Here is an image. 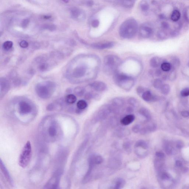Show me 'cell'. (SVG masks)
<instances>
[{"label":"cell","mask_w":189,"mask_h":189,"mask_svg":"<svg viewBox=\"0 0 189 189\" xmlns=\"http://www.w3.org/2000/svg\"><path fill=\"white\" fill-rule=\"evenodd\" d=\"M39 130L43 139L49 143L59 141L63 135L62 125L54 117L47 116L44 118L40 123Z\"/></svg>","instance_id":"cell-1"},{"label":"cell","mask_w":189,"mask_h":189,"mask_svg":"<svg viewBox=\"0 0 189 189\" xmlns=\"http://www.w3.org/2000/svg\"><path fill=\"white\" fill-rule=\"evenodd\" d=\"M12 108L15 117L24 123L31 121L37 113L35 105L27 99L20 98L16 100L14 102Z\"/></svg>","instance_id":"cell-2"},{"label":"cell","mask_w":189,"mask_h":189,"mask_svg":"<svg viewBox=\"0 0 189 189\" xmlns=\"http://www.w3.org/2000/svg\"><path fill=\"white\" fill-rule=\"evenodd\" d=\"M138 25L134 19H127L122 23L119 28V34L123 38H132L136 35L138 30Z\"/></svg>","instance_id":"cell-3"},{"label":"cell","mask_w":189,"mask_h":189,"mask_svg":"<svg viewBox=\"0 0 189 189\" xmlns=\"http://www.w3.org/2000/svg\"><path fill=\"white\" fill-rule=\"evenodd\" d=\"M56 86L51 81H45L38 83L36 86L35 91L37 95L43 99H48L52 96Z\"/></svg>","instance_id":"cell-4"},{"label":"cell","mask_w":189,"mask_h":189,"mask_svg":"<svg viewBox=\"0 0 189 189\" xmlns=\"http://www.w3.org/2000/svg\"><path fill=\"white\" fill-rule=\"evenodd\" d=\"M113 80L118 85L126 91L131 89L134 84V80L133 78L122 73H117L115 74Z\"/></svg>","instance_id":"cell-5"},{"label":"cell","mask_w":189,"mask_h":189,"mask_svg":"<svg viewBox=\"0 0 189 189\" xmlns=\"http://www.w3.org/2000/svg\"><path fill=\"white\" fill-rule=\"evenodd\" d=\"M32 156L31 143L27 141L25 144L19 157V165L22 168H25L29 165Z\"/></svg>","instance_id":"cell-6"},{"label":"cell","mask_w":189,"mask_h":189,"mask_svg":"<svg viewBox=\"0 0 189 189\" xmlns=\"http://www.w3.org/2000/svg\"><path fill=\"white\" fill-rule=\"evenodd\" d=\"M120 62V59L116 55H107L104 59V71L108 74L114 73L119 66Z\"/></svg>","instance_id":"cell-7"},{"label":"cell","mask_w":189,"mask_h":189,"mask_svg":"<svg viewBox=\"0 0 189 189\" xmlns=\"http://www.w3.org/2000/svg\"><path fill=\"white\" fill-rule=\"evenodd\" d=\"M62 171L57 170L47 181L43 189H60Z\"/></svg>","instance_id":"cell-8"},{"label":"cell","mask_w":189,"mask_h":189,"mask_svg":"<svg viewBox=\"0 0 189 189\" xmlns=\"http://www.w3.org/2000/svg\"><path fill=\"white\" fill-rule=\"evenodd\" d=\"M158 176L162 187L164 189L172 188L174 184V181L170 174L164 169L158 173Z\"/></svg>","instance_id":"cell-9"},{"label":"cell","mask_w":189,"mask_h":189,"mask_svg":"<svg viewBox=\"0 0 189 189\" xmlns=\"http://www.w3.org/2000/svg\"><path fill=\"white\" fill-rule=\"evenodd\" d=\"M113 111L112 107L109 105L103 106L97 112L95 116V120L100 121L104 120Z\"/></svg>","instance_id":"cell-10"},{"label":"cell","mask_w":189,"mask_h":189,"mask_svg":"<svg viewBox=\"0 0 189 189\" xmlns=\"http://www.w3.org/2000/svg\"><path fill=\"white\" fill-rule=\"evenodd\" d=\"M155 165L158 173L164 169L165 155L163 153L158 151L155 153Z\"/></svg>","instance_id":"cell-11"},{"label":"cell","mask_w":189,"mask_h":189,"mask_svg":"<svg viewBox=\"0 0 189 189\" xmlns=\"http://www.w3.org/2000/svg\"><path fill=\"white\" fill-rule=\"evenodd\" d=\"M88 68L87 65H80L75 68L74 70L72 76L76 78H80L85 76Z\"/></svg>","instance_id":"cell-12"},{"label":"cell","mask_w":189,"mask_h":189,"mask_svg":"<svg viewBox=\"0 0 189 189\" xmlns=\"http://www.w3.org/2000/svg\"><path fill=\"white\" fill-rule=\"evenodd\" d=\"M10 88V84L9 80L4 78H1V91H0L1 99L3 98L7 93H8Z\"/></svg>","instance_id":"cell-13"},{"label":"cell","mask_w":189,"mask_h":189,"mask_svg":"<svg viewBox=\"0 0 189 189\" xmlns=\"http://www.w3.org/2000/svg\"><path fill=\"white\" fill-rule=\"evenodd\" d=\"M71 15L72 18L76 20H82L85 17L84 11L80 8L74 7L71 10Z\"/></svg>","instance_id":"cell-14"},{"label":"cell","mask_w":189,"mask_h":189,"mask_svg":"<svg viewBox=\"0 0 189 189\" xmlns=\"http://www.w3.org/2000/svg\"><path fill=\"white\" fill-rule=\"evenodd\" d=\"M139 32L140 36L143 38H149L152 36L153 30L150 26L144 25L140 28Z\"/></svg>","instance_id":"cell-15"},{"label":"cell","mask_w":189,"mask_h":189,"mask_svg":"<svg viewBox=\"0 0 189 189\" xmlns=\"http://www.w3.org/2000/svg\"><path fill=\"white\" fill-rule=\"evenodd\" d=\"M0 165H1V170L2 171L3 173L4 174V176H5L6 179L8 181L9 184L12 186L13 185V181L11 175L10 174L9 172L8 169L6 167L5 164L2 162V160H1V162H0Z\"/></svg>","instance_id":"cell-16"},{"label":"cell","mask_w":189,"mask_h":189,"mask_svg":"<svg viewBox=\"0 0 189 189\" xmlns=\"http://www.w3.org/2000/svg\"><path fill=\"white\" fill-rule=\"evenodd\" d=\"M90 86L95 91L98 92L104 91L107 88V86L105 83L99 81L93 82L90 84Z\"/></svg>","instance_id":"cell-17"},{"label":"cell","mask_w":189,"mask_h":189,"mask_svg":"<svg viewBox=\"0 0 189 189\" xmlns=\"http://www.w3.org/2000/svg\"><path fill=\"white\" fill-rule=\"evenodd\" d=\"M115 43L113 42L97 43L92 44L91 47L95 49L103 50L108 49L113 47Z\"/></svg>","instance_id":"cell-18"},{"label":"cell","mask_w":189,"mask_h":189,"mask_svg":"<svg viewBox=\"0 0 189 189\" xmlns=\"http://www.w3.org/2000/svg\"><path fill=\"white\" fill-rule=\"evenodd\" d=\"M141 96L143 99L147 102H155L158 99L156 96L153 95L149 91H144Z\"/></svg>","instance_id":"cell-19"},{"label":"cell","mask_w":189,"mask_h":189,"mask_svg":"<svg viewBox=\"0 0 189 189\" xmlns=\"http://www.w3.org/2000/svg\"><path fill=\"white\" fill-rule=\"evenodd\" d=\"M102 157L99 155H91L89 159V163L90 166H92L94 164H99L103 162Z\"/></svg>","instance_id":"cell-20"},{"label":"cell","mask_w":189,"mask_h":189,"mask_svg":"<svg viewBox=\"0 0 189 189\" xmlns=\"http://www.w3.org/2000/svg\"><path fill=\"white\" fill-rule=\"evenodd\" d=\"M135 119V116L132 114L127 115L121 119L120 121L121 123L125 126L128 125L134 121Z\"/></svg>","instance_id":"cell-21"},{"label":"cell","mask_w":189,"mask_h":189,"mask_svg":"<svg viewBox=\"0 0 189 189\" xmlns=\"http://www.w3.org/2000/svg\"><path fill=\"white\" fill-rule=\"evenodd\" d=\"M155 129H156V127L155 125L153 124L148 125L142 128H141L140 133L141 134H145L148 133L155 131Z\"/></svg>","instance_id":"cell-22"},{"label":"cell","mask_w":189,"mask_h":189,"mask_svg":"<svg viewBox=\"0 0 189 189\" xmlns=\"http://www.w3.org/2000/svg\"><path fill=\"white\" fill-rule=\"evenodd\" d=\"M139 113L144 116L147 120H149L151 118L150 113L148 109L145 108H141L139 110Z\"/></svg>","instance_id":"cell-23"},{"label":"cell","mask_w":189,"mask_h":189,"mask_svg":"<svg viewBox=\"0 0 189 189\" xmlns=\"http://www.w3.org/2000/svg\"><path fill=\"white\" fill-rule=\"evenodd\" d=\"M77 98L73 94H69L66 95L65 98V102L69 104H73L76 102Z\"/></svg>","instance_id":"cell-24"},{"label":"cell","mask_w":189,"mask_h":189,"mask_svg":"<svg viewBox=\"0 0 189 189\" xmlns=\"http://www.w3.org/2000/svg\"><path fill=\"white\" fill-rule=\"evenodd\" d=\"M125 181L123 179L119 178L115 182V185L112 186L110 189H120L124 186Z\"/></svg>","instance_id":"cell-25"},{"label":"cell","mask_w":189,"mask_h":189,"mask_svg":"<svg viewBox=\"0 0 189 189\" xmlns=\"http://www.w3.org/2000/svg\"><path fill=\"white\" fill-rule=\"evenodd\" d=\"M160 63V59L158 57H153L150 61V64L151 67L155 68L158 67Z\"/></svg>","instance_id":"cell-26"},{"label":"cell","mask_w":189,"mask_h":189,"mask_svg":"<svg viewBox=\"0 0 189 189\" xmlns=\"http://www.w3.org/2000/svg\"><path fill=\"white\" fill-rule=\"evenodd\" d=\"M112 105L116 107H120L124 104V101L121 98H116L113 99L112 101Z\"/></svg>","instance_id":"cell-27"},{"label":"cell","mask_w":189,"mask_h":189,"mask_svg":"<svg viewBox=\"0 0 189 189\" xmlns=\"http://www.w3.org/2000/svg\"><path fill=\"white\" fill-rule=\"evenodd\" d=\"M135 148L136 147H140L144 149H147L148 148V145L146 142L144 140H139L136 143L135 145Z\"/></svg>","instance_id":"cell-28"},{"label":"cell","mask_w":189,"mask_h":189,"mask_svg":"<svg viewBox=\"0 0 189 189\" xmlns=\"http://www.w3.org/2000/svg\"><path fill=\"white\" fill-rule=\"evenodd\" d=\"M118 2L125 7L130 8L134 6L135 1H118Z\"/></svg>","instance_id":"cell-29"},{"label":"cell","mask_w":189,"mask_h":189,"mask_svg":"<svg viewBox=\"0 0 189 189\" xmlns=\"http://www.w3.org/2000/svg\"><path fill=\"white\" fill-rule=\"evenodd\" d=\"M181 13L180 12L177 10H175L173 11L171 15V19L173 22H176L180 19Z\"/></svg>","instance_id":"cell-30"},{"label":"cell","mask_w":189,"mask_h":189,"mask_svg":"<svg viewBox=\"0 0 189 189\" xmlns=\"http://www.w3.org/2000/svg\"><path fill=\"white\" fill-rule=\"evenodd\" d=\"M76 106H77L78 109L82 111L87 108L88 104L85 100H80L77 102Z\"/></svg>","instance_id":"cell-31"},{"label":"cell","mask_w":189,"mask_h":189,"mask_svg":"<svg viewBox=\"0 0 189 189\" xmlns=\"http://www.w3.org/2000/svg\"><path fill=\"white\" fill-rule=\"evenodd\" d=\"M85 89L81 86L76 87L74 90L75 94L79 97L82 96L85 92Z\"/></svg>","instance_id":"cell-32"},{"label":"cell","mask_w":189,"mask_h":189,"mask_svg":"<svg viewBox=\"0 0 189 189\" xmlns=\"http://www.w3.org/2000/svg\"><path fill=\"white\" fill-rule=\"evenodd\" d=\"M141 10L144 12H146L149 9V5L145 1H141L140 4Z\"/></svg>","instance_id":"cell-33"},{"label":"cell","mask_w":189,"mask_h":189,"mask_svg":"<svg viewBox=\"0 0 189 189\" xmlns=\"http://www.w3.org/2000/svg\"><path fill=\"white\" fill-rule=\"evenodd\" d=\"M13 43L12 41H5L3 44V47L5 50L8 51L12 48Z\"/></svg>","instance_id":"cell-34"},{"label":"cell","mask_w":189,"mask_h":189,"mask_svg":"<svg viewBox=\"0 0 189 189\" xmlns=\"http://www.w3.org/2000/svg\"><path fill=\"white\" fill-rule=\"evenodd\" d=\"M161 69L164 71L168 72L171 69L172 65L169 62H164L161 65Z\"/></svg>","instance_id":"cell-35"},{"label":"cell","mask_w":189,"mask_h":189,"mask_svg":"<svg viewBox=\"0 0 189 189\" xmlns=\"http://www.w3.org/2000/svg\"><path fill=\"white\" fill-rule=\"evenodd\" d=\"M162 94L166 95L169 94L170 91V86L168 84L163 85L161 89Z\"/></svg>","instance_id":"cell-36"},{"label":"cell","mask_w":189,"mask_h":189,"mask_svg":"<svg viewBox=\"0 0 189 189\" xmlns=\"http://www.w3.org/2000/svg\"><path fill=\"white\" fill-rule=\"evenodd\" d=\"M163 85L162 84V80L160 79H157L154 80L153 82V86L156 89H161Z\"/></svg>","instance_id":"cell-37"},{"label":"cell","mask_w":189,"mask_h":189,"mask_svg":"<svg viewBox=\"0 0 189 189\" xmlns=\"http://www.w3.org/2000/svg\"><path fill=\"white\" fill-rule=\"evenodd\" d=\"M176 166L178 169H181L183 172H186L187 169L183 166V164L181 161L177 160L176 162Z\"/></svg>","instance_id":"cell-38"},{"label":"cell","mask_w":189,"mask_h":189,"mask_svg":"<svg viewBox=\"0 0 189 189\" xmlns=\"http://www.w3.org/2000/svg\"><path fill=\"white\" fill-rule=\"evenodd\" d=\"M49 66L48 64L45 62H43L40 64L38 66V69L41 71H45L48 69Z\"/></svg>","instance_id":"cell-39"},{"label":"cell","mask_w":189,"mask_h":189,"mask_svg":"<svg viewBox=\"0 0 189 189\" xmlns=\"http://www.w3.org/2000/svg\"><path fill=\"white\" fill-rule=\"evenodd\" d=\"M43 29H47L48 30H49L50 31H54L56 29V26L54 24H44L43 26Z\"/></svg>","instance_id":"cell-40"},{"label":"cell","mask_w":189,"mask_h":189,"mask_svg":"<svg viewBox=\"0 0 189 189\" xmlns=\"http://www.w3.org/2000/svg\"><path fill=\"white\" fill-rule=\"evenodd\" d=\"M172 66L175 68L174 69L180 66V61L177 58H174L172 61Z\"/></svg>","instance_id":"cell-41"},{"label":"cell","mask_w":189,"mask_h":189,"mask_svg":"<svg viewBox=\"0 0 189 189\" xmlns=\"http://www.w3.org/2000/svg\"><path fill=\"white\" fill-rule=\"evenodd\" d=\"M128 102L130 105L133 106H137L138 105L137 100L135 98H133V97H131V98H129V99L128 100Z\"/></svg>","instance_id":"cell-42"},{"label":"cell","mask_w":189,"mask_h":189,"mask_svg":"<svg viewBox=\"0 0 189 189\" xmlns=\"http://www.w3.org/2000/svg\"><path fill=\"white\" fill-rule=\"evenodd\" d=\"M157 36L160 39H164L167 36V35L165 32L163 31H159L158 32Z\"/></svg>","instance_id":"cell-43"},{"label":"cell","mask_w":189,"mask_h":189,"mask_svg":"<svg viewBox=\"0 0 189 189\" xmlns=\"http://www.w3.org/2000/svg\"><path fill=\"white\" fill-rule=\"evenodd\" d=\"M181 94L183 97H188L189 96V88H186L182 90Z\"/></svg>","instance_id":"cell-44"},{"label":"cell","mask_w":189,"mask_h":189,"mask_svg":"<svg viewBox=\"0 0 189 189\" xmlns=\"http://www.w3.org/2000/svg\"><path fill=\"white\" fill-rule=\"evenodd\" d=\"M141 129V127H140L139 125H134L133 126L132 128V131L133 132L135 133H138L140 132Z\"/></svg>","instance_id":"cell-45"},{"label":"cell","mask_w":189,"mask_h":189,"mask_svg":"<svg viewBox=\"0 0 189 189\" xmlns=\"http://www.w3.org/2000/svg\"><path fill=\"white\" fill-rule=\"evenodd\" d=\"M19 45L22 48H26L28 47L29 44L27 41H25V40H22L20 43Z\"/></svg>","instance_id":"cell-46"},{"label":"cell","mask_w":189,"mask_h":189,"mask_svg":"<svg viewBox=\"0 0 189 189\" xmlns=\"http://www.w3.org/2000/svg\"><path fill=\"white\" fill-rule=\"evenodd\" d=\"M99 21L98 19H94L92 22L91 25L92 27L97 28L98 27L99 25Z\"/></svg>","instance_id":"cell-47"},{"label":"cell","mask_w":189,"mask_h":189,"mask_svg":"<svg viewBox=\"0 0 189 189\" xmlns=\"http://www.w3.org/2000/svg\"><path fill=\"white\" fill-rule=\"evenodd\" d=\"M29 23V21L28 19H24L23 21L22 22L21 24L22 27H23V28H25L27 27V26H28Z\"/></svg>","instance_id":"cell-48"},{"label":"cell","mask_w":189,"mask_h":189,"mask_svg":"<svg viewBox=\"0 0 189 189\" xmlns=\"http://www.w3.org/2000/svg\"><path fill=\"white\" fill-rule=\"evenodd\" d=\"M93 97H94V94L90 92L87 93L85 95V98L87 100L91 99L93 98Z\"/></svg>","instance_id":"cell-49"},{"label":"cell","mask_w":189,"mask_h":189,"mask_svg":"<svg viewBox=\"0 0 189 189\" xmlns=\"http://www.w3.org/2000/svg\"><path fill=\"white\" fill-rule=\"evenodd\" d=\"M162 27L164 29H168L169 27V23L165 22H162Z\"/></svg>","instance_id":"cell-50"},{"label":"cell","mask_w":189,"mask_h":189,"mask_svg":"<svg viewBox=\"0 0 189 189\" xmlns=\"http://www.w3.org/2000/svg\"><path fill=\"white\" fill-rule=\"evenodd\" d=\"M137 92L139 94H142L144 92V88L141 87H139L137 88Z\"/></svg>","instance_id":"cell-51"},{"label":"cell","mask_w":189,"mask_h":189,"mask_svg":"<svg viewBox=\"0 0 189 189\" xmlns=\"http://www.w3.org/2000/svg\"><path fill=\"white\" fill-rule=\"evenodd\" d=\"M181 115L183 117L188 118L189 116V112L186 111H183L181 112Z\"/></svg>","instance_id":"cell-52"},{"label":"cell","mask_w":189,"mask_h":189,"mask_svg":"<svg viewBox=\"0 0 189 189\" xmlns=\"http://www.w3.org/2000/svg\"><path fill=\"white\" fill-rule=\"evenodd\" d=\"M131 145H130V143L128 141L126 142L123 144V147L125 149V150H128L130 148Z\"/></svg>","instance_id":"cell-53"},{"label":"cell","mask_w":189,"mask_h":189,"mask_svg":"<svg viewBox=\"0 0 189 189\" xmlns=\"http://www.w3.org/2000/svg\"><path fill=\"white\" fill-rule=\"evenodd\" d=\"M176 147L180 149L181 148L183 147V142L181 141H178L177 142L176 144Z\"/></svg>","instance_id":"cell-54"},{"label":"cell","mask_w":189,"mask_h":189,"mask_svg":"<svg viewBox=\"0 0 189 189\" xmlns=\"http://www.w3.org/2000/svg\"><path fill=\"white\" fill-rule=\"evenodd\" d=\"M85 4L87 6H92L94 5V2L91 1H87Z\"/></svg>","instance_id":"cell-55"},{"label":"cell","mask_w":189,"mask_h":189,"mask_svg":"<svg viewBox=\"0 0 189 189\" xmlns=\"http://www.w3.org/2000/svg\"><path fill=\"white\" fill-rule=\"evenodd\" d=\"M161 74H162V73H161V71L159 69H157L156 72H155V74H156L157 76H160Z\"/></svg>","instance_id":"cell-56"},{"label":"cell","mask_w":189,"mask_h":189,"mask_svg":"<svg viewBox=\"0 0 189 189\" xmlns=\"http://www.w3.org/2000/svg\"><path fill=\"white\" fill-rule=\"evenodd\" d=\"M127 111L129 113H131V112H133V109L132 108L130 107H128L127 109Z\"/></svg>","instance_id":"cell-57"},{"label":"cell","mask_w":189,"mask_h":189,"mask_svg":"<svg viewBox=\"0 0 189 189\" xmlns=\"http://www.w3.org/2000/svg\"><path fill=\"white\" fill-rule=\"evenodd\" d=\"M51 18V16L48 15H44V16H43L44 19H48Z\"/></svg>","instance_id":"cell-58"},{"label":"cell","mask_w":189,"mask_h":189,"mask_svg":"<svg viewBox=\"0 0 189 189\" xmlns=\"http://www.w3.org/2000/svg\"><path fill=\"white\" fill-rule=\"evenodd\" d=\"M165 16L164 15L162 14H161L159 15V18L160 19H165Z\"/></svg>","instance_id":"cell-59"},{"label":"cell","mask_w":189,"mask_h":189,"mask_svg":"<svg viewBox=\"0 0 189 189\" xmlns=\"http://www.w3.org/2000/svg\"><path fill=\"white\" fill-rule=\"evenodd\" d=\"M171 33H172V35L174 36H177L178 35V33L177 32L173 31Z\"/></svg>","instance_id":"cell-60"},{"label":"cell","mask_w":189,"mask_h":189,"mask_svg":"<svg viewBox=\"0 0 189 189\" xmlns=\"http://www.w3.org/2000/svg\"><path fill=\"white\" fill-rule=\"evenodd\" d=\"M188 66L189 67V62L188 63Z\"/></svg>","instance_id":"cell-61"}]
</instances>
